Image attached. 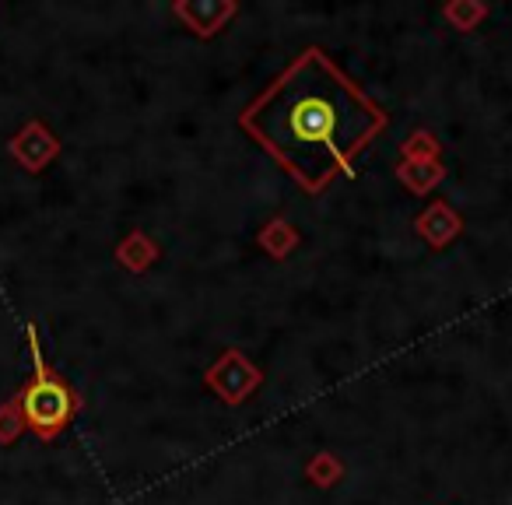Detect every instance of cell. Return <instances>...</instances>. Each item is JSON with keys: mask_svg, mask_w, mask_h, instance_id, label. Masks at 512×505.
<instances>
[{"mask_svg": "<svg viewBox=\"0 0 512 505\" xmlns=\"http://www.w3.org/2000/svg\"><path fill=\"white\" fill-rule=\"evenodd\" d=\"M390 116L320 46L302 50L239 113L253 137L306 193L320 197L386 130Z\"/></svg>", "mask_w": 512, "mask_h": 505, "instance_id": "6da1fadb", "label": "cell"}, {"mask_svg": "<svg viewBox=\"0 0 512 505\" xmlns=\"http://www.w3.org/2000/svg\"><path fill=\"white\" fill-rule=\"evenodd\" d=\"M32 358H36V376L22 393L25 421H29L32 432H39L43 439H53L74 418V393L53 376L50 365H43L36 337H32Z\"/></svg>", "mask_w": 512, "mask_h": 505, "instance_id": "7a4b0ae2", "label": "cell"}, {"mask_svg": "<svg viewBox=\"0 0 512 505\" xmlns=\"http://www.w3.org/2000/svg\"><path fill=\"white\" fill-rule=\"evenodd\" d=\"M204 386L228 407H239L264 386V369L253 362L249 355H242L239 348H228L214 358V365H207Z\"/></svg>", "mask_w": 512, "mask_h": 505, "instance_id": "3957f363", "label": "cell"}, {"mask_svg": "<svg viewBox=\"0 0 512 505\" xmlns=\"http://www.w3.org/2000/svg\"><path fill=\"white\" fill-rule=\"evenodd\" d=\"M172 15H176L197 39H207V36H218V32L239 15V4H235V0H176V4H172Z\"/></svg>", "mask_w": 512, "mask_h": 505, "instance_id": "277c9868", "label": "cell"}, {"mask_svg": "<svg viewBox=\"0 0 512 505\" xmlns=\"http://www.w3.org/2000/svg\"><path fill=\"white\" fill-rule=\"evenodd\" d=\"M414 232H418L432 249H446L449 242L463 235V218L446 204V200H432V204L414 218Z\"/></svg>", "mask_w": 512, "mask_h": 505, "instance_id": "5b68a950", "label": "cell"}, {"mask_svg": "<svg viewBox=\"0 0 512 505\" xmlns=\"http://www.w3.org/2000/svg\"><path fill=\"white\" fill-rule=\"evenodd\" d=\"M256 246L264 249L271 260H288L302 246V235L288 218H271L260 228V235H256Z\"/></svg>", "mask_w": 512, "mask_h": 505, "instance_id": "8992f818", "label": "cell"}, {"mask_svg": "<svg viewBox=\"0 0 512 505\" xmlns=\"http://www.w3.org/2000/svg\"><path fill=\"white\" fill-rule=\"evenodd\" d=\"M397 179L404 183V190L414 193V197H428V193L446 179V165L442 162H404V158H400Z\"/></svg>", "mask_w": 512, "mask_h": 505, "instance_id": "52a82bcc", "label": "cell"}, {"mask_svg": "<svg viewBox=\"0 0 512 505\" xmlns=\"http://www.w3.org/2000/svg\"><path fill=\"white\" fill-rule=\"evenodd\" d=\"M155 260H158V246L144 232H134L120 242V264H127L130 271H148Z\"/></svg>", "mask_w": 512, "mask_h": 505, "instance_id": "ba28073f", "label": "cell"}, {"mask_svg": "<svg viewBox=\"0 0 512 505\" xmlns=\"http://www.w3.org/2000/svg\"><path fill=\"white\" fill-rule=\"evenodd\" d=\"M442 18L456 32H474L488 18V4H481V0H449L446 8H442Z\"/></svg>", "mask_w": 512, "mask_h": 505, "instance_id": "9c48e42d", "label": "cell"}, {"mask_svg": "<svg viewBox=\"0 0 512 505\" xmlns=\"http://www.w3.org/2000/svg\"><path fill=\"white\" fill-rule=\"evenodd\" d=\"M400 158L404 162H442V141L432 130H411L404 144H400Z\"/></svg>", "mask_w": 512, "mask_h": 505, "instance_id": "30bf717a", "label": "cell"}, {"mask_svg": "<svg viewBox=\"0 0 512 505\" xmlns=\"http://www.w3.org/2000/svg\"><path fill=\"white\" fill-rule=\"evenodd\" d=\"M306 477L316 484V488H334V484L344 477V463H341V456L330 453V449H320V453H316L313 460L306 463Z\"/></svg>", "mask_w": 512, "mask_h": 505, "instance_id": "8fae6325", "label": "cell"}]
</instances>
